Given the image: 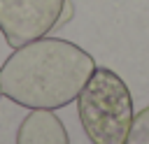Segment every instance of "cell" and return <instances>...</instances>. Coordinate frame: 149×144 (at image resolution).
<instances>
[{
	"mask_svg": "<svg viewBox=\"0 0 149 144\" xmlns=\"http://www.w3.org/2000/svg\"><path fill=\"white\" fill-rule=\"evenodd\" d=\"M123 144H149V107H144L137 116H133Z\"/></svg>",
	"mask_w": 149,
	"mask_h": 144,
	"instance_id": "5b68a950",
	"label": "cell"
},
{
	"mask_svg": "<svg viewBox=\"0 0 149 144\" xmlns=\"http://www.w3.org/2000/svg\"><path fill=\"white\" fill-rule=\"evenodd\" d=\"M81 128L91 144H123L133 123V95L109 67H95L77 95Z\"/></svg>",
	"mask_w": 149,
	"mask_h": 144,
	"instance_id": "7a4b0ae2",
	"label": "cell"
},
{
	"mask_svg": "<svg viewBox=\"0 0 149 144\" xmlns=\"http://www.w3.org/2000/svg\"><path fill=\"white\" fill-rule=\"evenodd\" d=\"M93 70V56L74 42L40 37L16 46L2 63L0 93L26 109H61L79 95Z\"/></svg>",
	"mask_w": 149,
	"mask_h": 144,
	"instance_id": "6da1fadb",
	"label": "cell"
},
{
	"mask_svg": "<svg viewBox=\"0 0 149 144\" xmlns=\"http://www.w3.org/2000/svg\"><path fill=\"white\" fill-rule=\"evenodd\" d=\"M0 95H2V93H0Z\"/></svg>",
	"mask_w": 149,
	"mask_h": 144,
	"instance_id": "8992f818",
	"label": "cell"
},
{
	"mask_svg": "<svg viewBox=\"0 0 149 144\" xmlns=\"http://www.w3.org/2000/svg\"><path fill=\"white\" fill-rule=\"evenodd\" d=\"M68 0H0V33L16 49L51 33L63 16Z\"/></svg>",
	"mask_w": 149,
	"mask_h": 144,
	"instance_id": "3957f363",
	"label": "cell"
},
{
	"mask_svg": "<svg viewBox=\"0 0 149 144\" xmlns=\"http://www.w3.org/2000/svg\"><path fill=\"white\" fill-rule=\"evenodd\" d=\"M16 144H70V137L54 109H33L16 130Z\"/></svg>",
	"mask_w": 149,
	"mask_h": 144,
	"instance_id": "277c9868",
	"label": "cell"
}]
</instances>
